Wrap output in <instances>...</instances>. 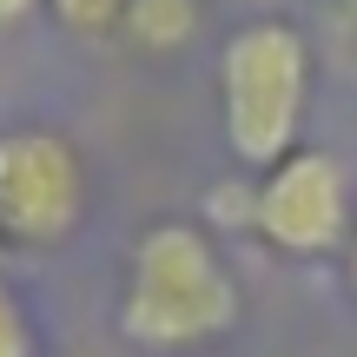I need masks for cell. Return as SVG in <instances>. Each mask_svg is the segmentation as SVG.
<instances>
[{"label": "cell", "mask_w": 357, "mask_h": 357, "mask_svg": "<svg viewBox=\"0 0 357 357\" xmlns=\"http://www.w3.org/2000/svg\"><path fill=\"white\" fill-rule=\"evenodd\" d=\"M311 100V40L278 13L238 20L218 47V119L238 166L271 172L284 153H298Z\"/></svg>", "instance_id": "cell-2"}, {"label": "cell", "mask_w": 357, "mask_h": 357, "mask_svg": "<svg viewBox=\"0 0 357 357\" xmlns=\"http://www.w3.org/2000/svg\"><path fill=\"white\" fill-rule=\"evenodd\" d=\"M245 298L225 271L212 231L185 218H159L132 238L126 291H119V337L139 351H192L238 324Z\"/></svg>", "instance_id": "cell-1"}, {"label": "cell", "mask_w": 357, "mask_h": 357, "mask_svg": "<svg viewBox=\"0 0 357 357\" xmlns=\"http://www.w3.org/2000/svg\"><path fill=\"white\" fill-rule=\"evenodd\" d=\"M351 291H357V231H351Z\"/></svg>", "instance_id": "cell-10"}, {"label": "cell", "mask_w": 357, "mask_h": 357, "mask_svg": "<svg viewBox=\"0 0 357 357\" xmlns=\"http://www.w3.org/2000/svg\"><path fill=\"white\" fill-rule=\"evenodd\" d=\"M252 212H258V178H231V185L205 192V218L218 231H252Z\"/></svg>", "instance_id": "cell-7"}, {"label": "cell", "mask_w": 357, "mask_h": 357, "mask_svg": "<svg viewBox=\"0 0 357 357\" xmlns=\"http://www.w3.org/2000/svg\"><path fill=\"white\" fill-rule=\"evenodd\" d=\"M47 7H53V20L66 33H86V40H106L126 20V0H47Z\"/></svg>", "instance_id": "cell-6"}, {"label": "cell", "mask_w": 357, "mask_h": 357, "mask_svg": "<svg viewBox=\"0 0 357 357\" xmlns=\"http://www.w3.org/2000/svg\"><path fill=\"white\" fill-rule=\"evenodd\" d=\"M199 0H126V20L119 33L132 40L139 53H178L192 33H199Z\"/></svg>", "instance_id": "cell-5"}, {"label": "cell", "mask_w": 357, "mask_h": 357, "mask_svg": "<svg viewBox=\"0 0 357 357\" xmlns=\"http://www.w3.org/2000/svg\"><path fill=\"white\" fill-rule=\"evenodd\" d=\"M0 245H7V238H0Z\"/></svg>", "instance_id": "cell-11"}, {"label": "cell", "mask_w": 357, "mask_h": 357, "mask_svg": "<svg viewBox=\"0 0 357 357\" xmlns=\"http://www.w3.org/2000/svg\"><path fill=\"white\" fill-rule=\"evenodd\" d=\"M86 218V159L53 126L0 132V238L7 245H66Z\"/></svg>", "instance_id": "cell-3"}, {"label": "cell", "mask_w": 357, "mask_h": 357, "mask_svg": "<svg viewBox=\"0 0 357 357\" xmlns=\"http://www.w3.org/2000/svg\"><path fill=\"white\" fill-rule=\"evenodd\" d=\"M33 7H40V0H0V26H20Z\"/></svg>", "instance_id": "cell-9"}, {"label": "cell", "mask_w": 357, "mask_h": 357, "mask_svg": "<svg viewBox=\"0 0 357 357\" xmlns=\"http://www.w3.org/2000/svg\"><path fill=\"white\" fill-rule=\"evenodd\" d=\"M0 357H33V324L7 284H0Z\"/></svg>", "instance_id": "cell-8"}, {"label": "cell", "mask_w": 357, "mask_h": 357, "mask_svg": "<svg viewBox=\"0 0 357 357\" xmlns=\"http://www.w3.org/2000/svg\"><path fill=\"white\" fill-rule=\"evenodd\" d=\"M252 231L284 258H324L337 245H351L357 231V199L351 172L324 146H298L271 172H258V212Z\"/></svg>", "instance_id": "cell-4"}]
</instances>
